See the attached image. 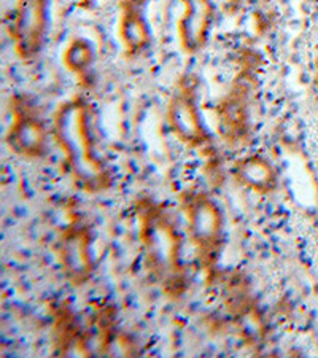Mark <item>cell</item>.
<instances>
[{
  "label": "cell",
  "instance_id": "cell-1",
  "mask_svg": "<svg viewBox=\"0 0 318 358\" xmlns=\"http://www.w3.org/2000/svg\"><path fill=\"white\" fill-rule=\"evenodd\" d=\"M51 136L80 188L88 193H101L112 187L113 172L99 153L97 115L88 99L75 96L62 102L55 112Z\"/></svg>",
  "mask_w": 318,
  "mask_h": 358
},
{
  "label": "cell",
  "instance_id": "cell-2",
  "mask_svg": "<svg viewBox=\"0 0 318 358\" xmlns=\"http://www.w3.org/2000/svg\"><path fill=\"white\" fill-rule=\"evenodd\" d=\"M140 239L150 269L169 294H182L187 271L182 264V236L169 212L152 201L138 206Z\"/></svg>",
  "mask_w": 318,
  "mask_h": 358
},
{
  "label": "cell",
  "instance_id": "cell-3",
  "mask_svg": "<svg viewBox=\"0 0 318 358\" xmlns=\"http://www.w3.org/2000/svg\"><path fill=\"white\" fill-rule=\"evenodd\" d=\"M166 123L185 145L204 148L210 143V134L199 110V82L196 75H185L177 85L167 103Z\"/></svg>",
  "mask_w": 318,
  "mask_h": 358
},
{
  "label": "cell",
  "instance_id": "cell-4",
  "mask_svg": "<svg viewBox=\"0 0 318 358\" xmlns=\"http://www.w3.org/2000/svg\"><path fill=\"white\" fill-rule=\"evenodd\" d=\"M183 210L188 222L189 239L198 248L202 263L217 259L223 244V217L215 201L201 192L183 196Z\"/></svg>",
  "mask_w": 318,
  "mask_h": 358
},
{
  "label": "cell",
  "instance_id": "cell-5",
  "mask_svg": "<svg viewBox=\"0 0 318 358\" xmlns=\"http://www.w3.org/2000/svg\"><path fill=\"white\" fill-rule=\"evenodd\" d=\"M50 22V0H16L10 37L15 53L32 61L42 53Z\"/></svg>",
  "mask_w": 318,
  "mask_h": 358
},
{
  "label": "cell",
  "instance_id": "cell-6",
  "mask_svg": "<svg viewBox=\"0 0 318 358\" xmlns=\"http://www.w3.org/2000/svg\"><path fill=\"white\" fill-rule=\"evenodd\" d=\"M11 124L5 137L8 148L21 158L38 159L45 157L48 148V129L34 103L26 96L11 97Z\"/></svg>",
  "mask_w": 318,
  "mask_h": 358
},
{
  "label": "cell",
  "instance_id": "cell-7",
  "mask_svg": "<svg viewBox=\"0 0 318 358\" xmlns=\"http://www.w3.org/2000/svg\"><path fill=\"white\" fill-rule=\"evenodd\" d=\"M252 91V77H248L247 72H242L228 96L217 107L219 132L229 143H240L250 136Z\"/></svg>",
  "mask_w": 318,
  "mask_h": 358
},
{
  "label": "cell",
  "instance_id": "cell-8",
  "mask_svg": "<svg viewBox=\"0 0 318 358\" xmlns=\"http://www.w3.org/2000/svg\"><path fill=\"white\" fill-rule=\"evenodd\" d=\"M183 11L177 24L178 42L188 55L199 53L209 42L215 24V3L213 0H180Z\"/></svg>",
  "mask_w": 318,
  "mask_h": 358
},
{
  "label": "cell",
  "instance_id": "cell-9",
  "mask_svg": "<svg viewBox=\"0 0 318 358\" xmlns=\"http://www.w3.org/2000/svg\"><path fill=\"white\" fill-rule=\"evenodd\" d=\"M59 262L64 274L75 285L89 280L94 271L91 257V234L83 227L64 231L59 245Z\"/></svg>",
  "mask_w": 318,
  "mask_h": 358
},
{
  "label": "cell",
  "instance_id": "cell-10",
  "mask_svg": "<svg viewBox=\"0 0 318 358\" xmlns=\"http://www.w3.org/2000/svg\"><path fill=\"white\" fill-rule=\"evenodd\" d=\"M145 5L147 0H120L118 34L126 57L140 56L152 45Z\"/></svg>",
  "mask_w": 318,
  "mask_h": 358
},
{
  "label": "cell",
  "instance_id": "cell-11",
  "mask_svg": "<svg viewBox=\"0 0 318 358\" xmlns=\"http://www.w3.org/2000/svg\"><path fill=\"white\" fill-rule=\"evenodd\" d=\"M234 177L242 187L259 194L273 193L279 183L275 166L259 153L247 155L236 161Z\"/></svg>",
  "mask_w": 318,
  "mask_h": 358
},
{
  "label": "cell",
  "instance_id": "cell-12",
  "mask_svg": "<svg viewBox=\"0 0 318 358\" xmlns=\"http://www.w3.org/2000/svg\"><path fill=\"white\" fill-rule=\"evenodd\" d=\"M96 53L91 42L77 37L66 46L62 53V64L75 75H85L94 64Z\"/></svg>",
  "mask_w": 318,
  "mask_h": 358
},
{
  "label": "cell",
  "instance_id": "cell-13",
  "mask_svg": "<svg viewBox=\"0 0 318 358\" xmlns=\"http://www.w3.org/2000/svg\"><path fill=\"white\" fill-rule=\"evenodd\" d=\"M224 3H226L228 11H231V13H233V11L239 10V7L242 5V0H224Z\"/></svg>",
  "mask_w": 318,
  "mask_h": 358
},
{
  "label": "cell",
  "instance_id": "cell-14",
  "mask_svg": "<svg viewBox=\"0 0 318 358\" xmlns=\"http://www.w3.org/2000/svg\"><path fill=\"white\" fill-rule=\"evenodd\" d=\"M315 86L318 90V53H317V57H315Z\"/></svg>",
  "mask_w": 318,
  "mask_h": 358
}]
</instances>
